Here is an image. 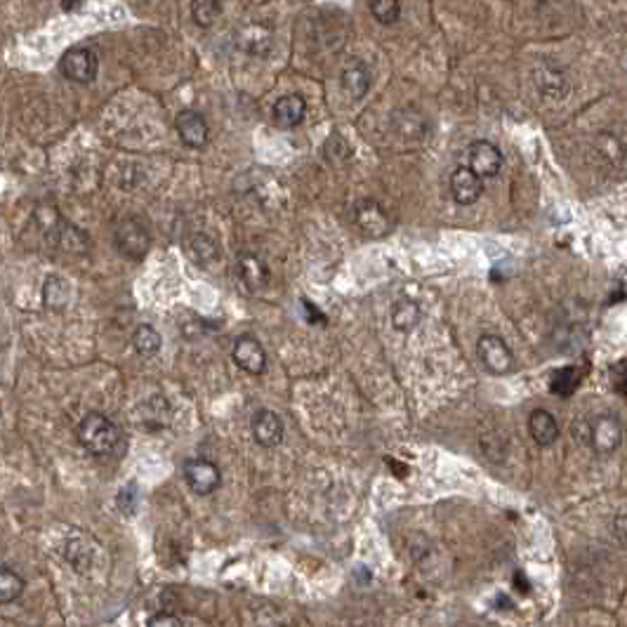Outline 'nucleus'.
Instances as JSON below:
<instances>
[{"label": "nucleus", "mask_w": 627, "mask_h": 627, "mask_svg": "<svg viewBox=\"0 0 627 627\" xmlns=\"http://www.w3.org/2000/svg\"><path fill=\"white\" fill-rule=\"evenodd\" d=\"M252 436L262 448H276L284 441V422L269 408H259L250 422Z\"/></svg>", "instance_id": "nucleus-10"}, {"label": "nucleus", "mask_w": 627, "mask_h": 627, "mask_svg": "<svg viewBox=\"0 0 627 627\" xmlns=\"http://www.w3.org/2000/svg\"><path fill=\"white\" fill-rule=\"evenodd\" d=\"M24 592V578L17 571L3 566L0 569V604L17 602Z\"/></svg>", "instance_id": "nucleus-21"}, {"label": "nucleus", "mask_w": 627, "mask_h": 627, "mask_svg": "<svg viewBox=\"0 0 627 627\" xmlns=\"http://www.w3.org/2000/svg\"><path fill=\"white\" fill-rule=\"evenodd\" d=\"M184 479H187L189 488L196 496H210L220 488L222 472L220 467L210 462L206 458H194L184 462Z\"/></svg>", "instance_id": "nucleus-7"}, {"label": "nucleus", "mask_w": 627, "mask_h": 627, "mask_svg": "<svg viewBox=\"0 0 627 627\" xmlns=\"http://www.w3.org/2000/svg\"><path fill=\"white\" fill-rule=\"evenodd\" d=\"M191 248H194V250H203V255H201V258H199V262H201V265H210V262H213V259H215V258H210V255H208V250L217 252V246H215V241L208 239V236H203V233L194 236V243H191Z\"/></svg>", "instance_id": "nucleus-24"}, {"label": "nucleus", "mask_w": 627, "mask_h": 627, "mask_svg": "<svg viewBox=\"0 0 627 627\" xmlns=\"http://www.w3.org/2000/svg\"><path fill=\"white\" fill-rule=\"evenodd\" d=\"M420 321V304L413 298H399L392 304V324L399 333H411Z\"/></svg>", "instance_id": "nucleus-17"}, {"label": "nucleus", "mask_w": 627, "mask_h": 627, "mask_svg": "<svg viewBox=\"0 0 627 627\" xmlns=\"http://www.w3.org/2000/svg\"><path fill=\"white\" fill-rule=\"evenodd\" d=\"M514 580H517V585H519V592H529V582H526V578H524V573H517L514 576Z\"/></svg>", "instance_id": "nucleus-26"}, {"label": "nucleus", "mask_w": 627, "mask_h": 627, "mask_svg": "<svg viewBox=\"0 0 627 627\" xmlns=\"http://www.w3.org/2000/svg\"><path fill=\"white\" fill-rule=\"evenodd\" d=\"M241 47H246L248 52L262 57V55H267V52L272 50V31H269L267 26L259 24L246 26L243 33H241Z\"/></svg>", "instance_id": "nucleus-18"}, {"label": "nucleus", "mask_w": 627, "mask_h": 627, "mask_svg": "<svg viewBox=\"0 0 627 627\" xmlns=\"http://www.w3.org/2000/svg\"><path fill=\"white\" fill-rule=\"evenodd\" d=\"M222 3H217V0H194L191 3V17H194V21L199 26H210L215 24V20L222 14Z\"/></svg>", "instance_id": "nucleus-22"}, {"label": "nucleus", "mask_w": 627, "mask_h": 627, "mask_svg": "<svg viewBox=\"0 0 627 627\" xmlns=\"http://www.w3.org/2000/svg\"><path fill=\"white\" fill-rule=\"evenodd\" d=\"M132 344H135V350L142 356H154L161 352L163 337L154 326L142 324V326H137L135 333H132Z\"/></svg>", "instance_id": "nucleus-20"}, {"label": "nucleus", "mask_w": 627, "mask_h": 627, "mask_svg": "<svg viewBox=\"0 0 627 627\" xmlns=\"http://www.w3.org/2000/svg\"><path fill=\"white\" fill-rule=\"evenodd\" d=\"M236 269H239L241 284L246 285L250 292L265 291L269 285V267L255 252H241L239 259H236Z\"/></svg>", "instance_id": "nucleus-11"}, {"label": "nucleus", "mask_w": 627, "mask_h": 627, "mask_svg": "<svg viewBox=\"0 0 627 627\" xmlns=\"http://www.w3.org/2000/svg\"><path fill=\"white\" fill-rule=\"evenodd\" d=\"M576 439L597 455H611L623 444V425L608 413L582 418L576 422Z\"/></svg>", "instance_id": "nucleus-1"}, {"label": "nucleus", "mask_w": 627, "mask_h": 627, "mask_svg": "<svg viewBox=\"0 0 627 627\" xmlns=\"http://www.w3.org/2000/svg\"><path fill=\"white\" fill-rule=\"evenodd\" d=\"M307 116V102L300 95H284L274 104V121L278 128H298Z\"/></svg>", "instance_id": "nucleus-14"}, {"label": "nucleus", "mask_w": 627, "mask_h": 627, "mask_svg": "<svg viewBox=\"0 0 627 627\" xmlns=\"http://www.w3.org/2000/svg\"><path fill=\"white\" fill-rule=\"evenodd\" d=\"M370 83H373V76H370V69L366 64H350L343 72V90L350 95L352 99H363L369 95Z\"/></svg>", "instance_id": "nucleus-16"}, {"label": "nucleus", "mask_w": 627, "mask_h": 627, "mask_svg": "<svg viewBox=\"0 0 627 627\" xmlns=\"http://www.w3.org/2000/svg\"><path fill=\"white\" fill-rule=\"evenodd\" d=\"M78 441L92 455H111L123 446V432L102 413H88L76 429Z\"/></svg>", "instance_id": "nucleus-2"}, {"label": "nucleus", "mask_w": 627, "mask_h": 627, "mask_svg": "<svg viewBox=\"0 0 627 627\" xmlns=\"http://www.w3.org/2000/svg\"><path fill=\"white\" fill-rule=\"evenodd\" d=\"M479 361L484 363V369L493 376H507L514 369V354L507 347L503 337L498 335H481L477 340Z\"/></svg>", "instance_id": "nucleus-5"}, {"label": "nucleus", "mask_w": 627, "mask_h": 627, "mask_svg": "<svg viewBox=\"0 0 627 627\" xmlns=\"http://www.w3.org/2000/svg\"><path fill=\"white\" fill-rule=\"evenodd\" d=\"M354 222L356 226H359V232H361L366 239H382V236H387V233L392 232V226H394L387 210L377 201H370V199H366V201H361L356 206Z\"/></svg>", "instance_id": "nucleus-6"}, {"label": "nucleus", "mask_w": 627, "mask_h": 627, "mask_svg": "<svg viewBox=\"0 0 627 627\" xmlns=\"http://www.w3.org/2000/svg\"><path fill=\"white\" fill-rule=\"evenodd\" d=\"M233 361L241 370H246L250 376H262L267 369V352L252 335H241L233 344Z\"/></svg>", "instance_id": "nucleus-9"}, {"label": "nucleus", "mask_w": 627, "mask_h": 627, "mask_svg": "<svg viewBox=\"0 0 627 627\" xmlns=\"http://www.w3.org/2000/svg\"><path fill=\"white\" fill-rule=\"evenodd\" d=\"M147 627H182V621L173 614H156L151 615Z\"/></svg>", "instance_id": "nucleus-25"}, {"label": "nucleus", "mask_w": 627, "mask_h": 627, "mask_svg": "<svg viewBox=\"0 0 627 627\" xmlns=\"http://www.w3.org/2000/svg\"><path fill=\"white\" fill-rule=\"evenodd\" d=\"M62 7H64L66 13H73V10H80L83 3H62Z\"/></svg>", "instance_id": "nucleus-27"}, {"label": "nucleus", "mask_w": 627, "mask_h": 627, "mask_svg": "<svg viewBox=\"0 0 627 627\" xmlns=\"http://www.w3.org/2000/svg\"><path fill=\"white\" fill-rule=\"evenodd\" d=\"M99 57L90 47H72L59 59V73L73 83L88 85L97 78Z\"/></svg>", "instance_id": "nucleus-3"}, {"label": "nucleus", "mask_w": 627, "mask_h": 627, "mask_svg": "<svg viewBox=\"0 0 627 627\" xmlns=\"http://www.w3.org/2000/svg\"><path fill=\"white\" fill-rule=\"evenodd\" d=\"M114 239H116V248L123 252L130 259H142L151 246V236L147 232L144 222L137 217H125L114 229Z\"/></svg>", "instance_id": "nucleus-4"}, {"label": "nucleus", "mask_w": 627, "mask_h": 627, "mask_svg": "<svg viewBox=\"0 0 627 627\" xmlns=\"http://www.w3.org/2000/svg\"><path fill=\"white\" fill-rule=\"evenodd\" d=\"M69 298H72V288L66 284V278L50 274L46 285H43V300H46L47 307L50 309H62V307H66Z\"/></svg>", "instance_id": "nucleus-19"}, {"label": "nucleus", "mask_w": 627, "mask_h": 627, "mask_svg": "<svg viewBox=\"0 0 627 627\" xmlns=\"http://www.w3.org/2000/svg\"><path fill=\"white\" fill-rule=\"evenodd\" d=\"M175 128L180 140L191 149H203L208 142V123L199 111H182L175 118Z\"/></svg>", "instance_id": "nucleus-13"}, {"label": "nucleus", "mask_w": 627, "mask_h": 627, "mask_svg": "<svg viewBox=\"0 0 627 627\" xmlns=\"http://www.w3.org/2000/svg\"><path fill=\"white\" fill-rule=\"evenodd\" d=\"M369 10L380 24H394L402 17V3L399 0H373V3H369Z\"/></svg>", "instance_id": "nucleus-23"}, {"label": "nucleus", "mask_w": 627, "mask_h": 627, "mask_svg": "<svg viewBox=\"0 0 627 627\" xmlns=\"http://www.w3.org/2000/svg\"><path fill=\"white\" fill-rule=\"evenodd\" d=\"M529 434L538 446H552L559 439V422L545 408H538L529 415Z\"/></svg>", "instance_id": "nucleus-15"}, {"label": "nucleus", "mask_w": 627, "mask_h": 627, "mask_svg": "<svg viewBox=\"0 0 627 627\" xmlns=\"http://www.w3.org/2000/svg\"><path fill=\"white\" fill-rule=\"evenodd\" d=\"M503 151L496 147L488 140H479L470 147V165L467 168L472 170L479 180H491V177H498L500 170H503Z\"/></svg>", "instance_id": "nucleus-8"}, {"label": "nucleus", "mask_w": 627, "mask_h": 627, "mask_svg": "<svg viewBox=\"0 0 627 627\" xmlns=\"http://www.w3.org/2000/svg\"><path fill=\"white\" fill-rule=\"evenodd\" d=\"M484 191V180H479L472 170L455 168L451 175V196L458 206H472L479 201V196Z\"/></svg>", "instance_id": "nucleus-12"}]
</instances>
